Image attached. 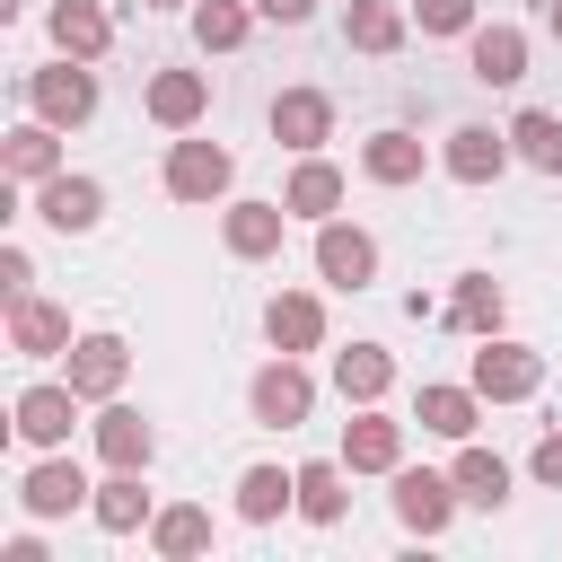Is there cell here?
<instances>
[{"label":"cell","instance_id":"1","mask_svg":"<svg viewBox=\"0 0 562 562\" xmlns=\"http://www.w3.org/2000/svg\"><path fill=\"white\" fill-rule=\"evenodd\" d=\"M544 386V360L527 351V342H501V334H483V351H474V395H492V404H518V395H536Z\"/></svg>","mask_w":562,"mask_h":562},{"label":"cell","instance_id":"2","mask_svg":"<svg viewBox=\"0 0 562 562\" xmlns=\"http://www.w3.org/2000/svg\"><path fill=\"white\" fill-rule=\"evenodd\" d=\"M316 413V378L299 369V351H281L272 369H255V422H272V430H299Z\"/></svg>","mask_w":562,"mask_h":562},{"label":"cell","instance_id":"3","mask_svg":"<svg viewBox=\"0 0 562 562\" xmlns=\"http://www.w3.org/2000/svg\"><path fill=\"white\" fill-rule=\"evenodd\" d=\"M26 105H35L44 123H61V132L88 123V114H97V79H88V61L61 53V70H35V79H26Z\"/></svg>","mask_w":562,"mask_h":562},{"label":"cell","instance_id":"4","mask_svg":"<svg viewBox=\"0 0 562 562\" xmlns=\"http://www.w3.org/2000/svg\"><path fill=\"white\" fill-rule=\"evenodd\" d=\"M228 176H237V158H228L220 140H176V149H167V193H176V202H220Z\"/></svg>","mask_w":562,"mask_h":562},{"label":"cell","instance_id":"5","mask_svg":"<svg viewBox=\"0 0 562 562\" xmlns=\"http://www.w3.org/2000/svg\"><path fill=\"white\" fill-rule=\"evenodd\" d=\"M457 509V474H430V465H395V518L413 536H439Z\"/></svg>","mask_w":562,"mask_h":562},{"label":"cell","instance_id":"6","mask_svg":"<svg viewBox=\"0 0 562 562\" xmlns=\"http://www.w3.org/2000/svg\"><path fill=\"white\" fill-rule=\"evenodd\" d=\"M79 404H88V395H79L70 378H61V386H26V395H18V439H26V448H61L70 422H79Z\"/></svg>","mask_w":562,"mask_h":562},{"label":"cell","instance_id":"7","mask_svg":"<svg viewBox=\"0 0 562 562\" xmlns=\"http://www.w3.org/2000/svg\"><path fill=\"white\" fill-rule=\"evenodd\" d=\"M325 132H334V97H325V88H281V97H272V140H281V149L307 158Z\"/></svg>","mask_w":562,"mask_h":562},{"label":"cell","instance_id":"8","mask_svg":"<svg viewBox=\"0 0 562 562\" xmlns=\"http://www.w3.org/2000/svg\"><path fill=\"white\" fill-rule=\"evenodd\" d=\"M97 211H105V184H97V176H44V184H35V220L61 228V237H70V228H97Z\"/></svg>","mask_w":562,"mask_h":562},{"label":"cell","instance_id":"9","mask_svg":"<svg viewBox=\"0 0 562 562\" xmlns=\"http://www.w3.org/2000/svg\"><path fill=\"white\" fill-rule=\"evenodd\" d=\"M316 272H325L334 290H360V281L378 272V237H369V228H342V220H325V228H316Z\"/></svg>","mask_w":562,"mask_h":562},{"label":"cell","instance_id":"10","mask_svg":"<svg viewBox=\"0 0 562 562\" xmlns=\"http://www.w3.org/2000/svg\"><path fill=\"white\" fill-rule=\"evenodd\" d=\"M342 465H351V474H395V465H404V430L360 404V413L342 422Z\"/></svg>","mask_w":562,"mask_h":562},{"label":"cell","instance_id":"11","mask_svg":"<svg viewBox=\"0 0 562 562\" xmlns=\"http://www.w3.org/2000/svg\"><path fill=\"white\" fill-rule=\"evenodd\" d=\"M18 501H26V518H70V509L88 501V474H79L70 457H44V465H26Z\"/></svg>","mask_w":562,"mask_h":562},{"label":"cell","instance_id":"12","mask_svg":"<svg viewBox=\"0 0 562 562\" xmlns=\"http://www.w3.org/2000/svg\"><path fill=\"white\" fill-rule=\"evenodd\" d=\"M465 61H474L483 88H518V79H527V35H518V26H474V35H465Z\"/></svg>","mask_w":562,"mask_h":562},{"label":"cell","instance_id":"13","mask_svg":"<svg viewBox=\"0 0 562 562\" xmlns=\"http://www.w3.org/2000/svg\"><path fill=\"white\" fill-rule=\"evenodd\" d=\"M9 342H18L26 360H53V351H70V316L26 290V299H9Z\"/></svg>","mask_w":562,"mask_h":562},{"label":"cell","instance_id":"14","mask_svg":"<svg viewBox=\"0 0 562 562\" xmlns=\"http://www.w3.org/2000/svg\"><path fill=\"white\" fill-rule=\"evenodd\" d=\"M123 369H132V351H123L114 334H79V342H70V386H79L88 404H105V395L123 386Z\"/></svg>","mask_w":562,"mask_h":562},{"label":"cell","instance_id":"15","mask_svg":"<svg viewBox=\"0 0 562 562\" xmlns=\"http://www.w3.org/2000/svg\"><path fill=\"white\" fill-rule=\"evenodd\" d=\"M53 44H61L70 61H105V44H114V18H105L97 0H53Z\"/></svg>","mask_w":562,"mask_h":562},{"label":"cell","instance_id":"16","mask_svg":"<svg viewBox=\"0 0 562 562\" xmlns=\"http://www.w3.org/2000/svg\"><path fill=\"white\" fill-rule=\"evenodd\" d=\"M53 132H61V123H44V114H35V123H18V132L0 140V167H9L18 184H44V176H61V140H53Z\"/></svg>","mask_w":562,"mask_h":562},{"label":"cell","instance_id":"17","mask_svg":"<svg viewBox=\"0 0 562 562\" xmlns=\"http://www.w3.org/2000/svg\"><path fill=\"white\" fill-rule=\"evenodd\" d=\"M97 457H105V465H132V474H140V465L158 457V430H149V422L132 413V404H105V413H97Z\"/></svg>","mask_w":562,"mask_h":562},{"label":"cell","instance_id":"18","mask_svg":"<svg viewBox=\"0 0 562 562\" xmlns=\"http://www.w3.org/2000/svg\"><path fill=\"white\" fill-rule=\"evenodd\" d=\"M202 105H211V79H202V70H158V79H149V114H158L167 132H193Z\"/></svg>","mask_w":562,"mask_h":562},{"label":"cell","instance_id":"19","mask_svg":"<svg viewBox=\"0 0 562 562\" xmlns=\"http://www.w3.org/2000/svg\"><path fill=\"white\" fill-rule=\"evenodd\" d=\"M501 167H509V132H483V123L448 132V176L457 184H492Z\"/></svg>","mask_w":562,"mask_h":562},{"label":"cell","instance_id":"20","mask_svg":"<svg viewBox=\"0 0 562 562\" xmlns=\"http://www.w3.org/2000/svg\"><path fill=\"white\" fill-rule=\"evenodd\" d=\"M281 220H290V202H228V220H220V237H228V255H272L281 246Z\"/></svg>","mask_w":562,"mask_h":562},{"label":"cell","instance_id":"21","mask_svg":"<svg viewBox=\"0 0 562 562\" xmlns=\"http://www.w3.org/2000/svg\"><path fill=\"white\" fill-rule=\"evenodd\" d=\"M263 334H272V351H316V342H325V307H316L307 290H281V299L263 307Z\"/></svg>","mask_w":562,"mask_h":562},{"label":"cell","instance_id":"22","mask_svg":"<svg viewBox=\"0 0 562 562\" xmlns=\"http://www.w3.org/2000/svg\"><path fill=\"white\" fill-rule=\"evenodd\" d=\"M334 386H342V404H378L395 386V360L378 342H351V351H334Z\"/></svg>","mask_w":562,"mask_h":562},{"label":"cell","instance_id":"23","mask_svg":"<svg viewBox=\"0 0 562 562\" xmlns=\"http://www.w3.org/2000/svg\"><path fill=\"white\" fill-rule=\"evenodd\" d=\"M281 509H299V474H281V465H246V474H237V518L263 527V518H281Z\"/></svg>","mask_w":562,"mask_h":562},{"label":"cell","instance_id":"24","mask_svg":"<svg viewBox=\"0 0 562 562\" xmlns=\"http://www.w3.org/2000/svg\"><path fill=\"white\" fill-rule=\"evenodd\" d=\"M448 474H457V501H474V509H501V501H509V465H501L492 448H457Z\"/></svg>","mask_w":562,"mask_h":562},{"label":"cell","instance_id":"25","mask_svg":"<svg viewBox=\"0 0 562 562\" xmlns=\"http://www.w3.org/2000/svg\"><path fill=\"white\" fill-rule=\"evenodd\" d=\"M88 509H97V527H105V536H132V527L149 518V492H140V474H132V465H114V483H97V501H88Z\"/></svg>","mask_w":562,"mask_h":562},{"label":"cell","instance_id":"26","mask_svg":"<svg viewBox=\"0 0 562 562\" xmlns=\"http://www.w3.org/2000/svg\"><path fill=\"white\" fill-rule=\"evenodd\" d=\"M474 413H483L474 386H422V430H439V439H474Z\"/></svg>","mask_w":562,"mask_h":562},{"label":"cell","instance_id":"27","mask_svg":"<svg viewBox=\"0 0 562 562\" xmlns=\"http://www.w3.org/2000/svg\"><path fill=\"white\" fill-rule=\"evenodd\" d=\"M342 44H360V53H395V44H404V9H386V0H351V9H342Z\"/></svg>","mask_w":562,"mask_h":562},{"label":"cell","instance_id":"28","mask_svg":"<svg viewBox=\"0 0 562 562\" xmlns=\"http://www.w3.org/2000/svg\"><path fill=\"white\" fill-rule=\"evenodd\" d=\"M360 167H369L378 184H413V176H422V140H413V132H369Z\"/></svg>","mask_w":562,"mask_h":562},{"label":"cell","instance_id":"29","mask_svg":"<svg viewBox=\"0 0 562 562\" xmlns=\"http://www.w3.org/2000/svg\"><path fill=\"white\" fill-rule=\"evenodd\" d=\"M448 325H457V334H501V281L465 272V281H457V299H448Z\"/></svg>","mask_w":562,"mask_h":562},{"label":"cell","instance_id":"30","mask_svg":"<svg viewBox=\"0 0 562 562\" xmlns=\"http://www.w3.org/2000/svg\"><path fill=\"white\" fill-rule=\"evenodd\" d=\"M342 509H351L342 465H299V518H307V527H334Z\"/></svg>","mask_w":562,"mask_h":562},{"label":"cell","instance_id":"31","mask_svg":"<svg viewBox=\"0 0 562 562\" xmlns=\"http://www.w3.org/2000/svg\"><path fill=\"white\" fill-rule=\"evenodd\" d=\"M281 202H290L299 220H325V211L342 202V176H334L325 158H299V176H290V193H281Z\"/></svg>","mask_w":562,"mask_h":562},{"label":"cell","instance_id":"32","mask_svg":"<svg viewBox=\"0 0 562 562\" xmlns=\"http://www.w3.org/2000/svg\"><path fill=\"white\" fill-rule=\"evenodd\" d=\"M509 140H518V158H527V167L562 176V114H536V105H527V114L509 123Z\"/></svg>","mask_w":562,"mask_h":562},{"label":"cell","instance_id":"33","mask_svg":"<svg viewBox=\"0 0 562 562\" xmlns=\"http://www.w3.org/2000/svg\"><path fill=\"white\" fill-rule=\"evenodd\" d=\"M193 44L202 53H237L246 44V0H202L193 9Z\"/></svg>","mask_w":562,"mask_h":562},{"label":"cell","instance_id":"34","mask_svg":"<svg viewBox=\"0 0 562 562\" xmlns=\"http://www.w3.org/2000/svg\"><path fill=\"white\" fill-rule=\"evenodd\" d=\"M149 544H158L167 562H184V553L211 544V518H202V509H158V518H149Z\"/></svg>","mask_w":562,"mask_h":562},{"label":"cell","instance_id":"35","mask_svg":"<svg viewBox=\"0 0 562 562\" xmlns=\"http://www.w3.org/2000/svg\"><path fill=\"white\" fill-rule=\"evenodd\" d=\"M422 35H474V0H413Z\"/></svg>","mask_w":562,"mask_h":562},{"label":"cell","instance_id":"36","mask_svg":"<svg viewBox=\"0 0 562 562\" xmlns=\"http://www.w3.org/2000/svg\"><path fill=\"white\" fill-rule=\"evenodd\" d=\"M527 474H536L544 492H562V430H544V439H536V457H527Z\"/></svg>","mask_w":562,"mask_h":562},{"label":"cell","instance_id":"37","mask_svg":"<svg viewBox=\"0 0 562 562\" xmlns=\"http://www.w3.org/2000/svg\"><path fill=\"white\" fill-rule=\"evenodd\" d=\"M26 281H35L26 246H0V299H26Z\"/></svg>","mask_w":562,"mask_h":562},{"label":"cell","instance_id":"38","mask_svg":"<svg viewBox=\"0 0 562 562\" xmlns=\"http://www.w3.org/2000/svg\"><path fill=\"white\" fill-rule=\"evenodd\" d=\"M255 9H263L272 26H307V18H316V0H255Z\"/></svg>","mask_w":562,"mask_h":562},{"label":"cell","instance_id":"39","mask_svg":"<svg viewBox=\"0 0 562 562\" xmlns=\"http://www.w3.org/2000/svg\"><path fill=\"white\" fill-rule=\"evenodd\" d=\"M544 18H553V35H562V0H544Z\"/></svg>","mask_w":562,"mask_h":562},{"label":"cell","instance_id":"40","mask_svg":"<svg viewBox=\"0 0 562 562\" xmlns=\"http://www.w3.org/2000/svg\"><path fill=\"white\" fill-rule=\"evenodd\" d=\"M140 9H176V0H140Z\"/></svg>","mask_w":562,"mask_h":562}]
</instances>
